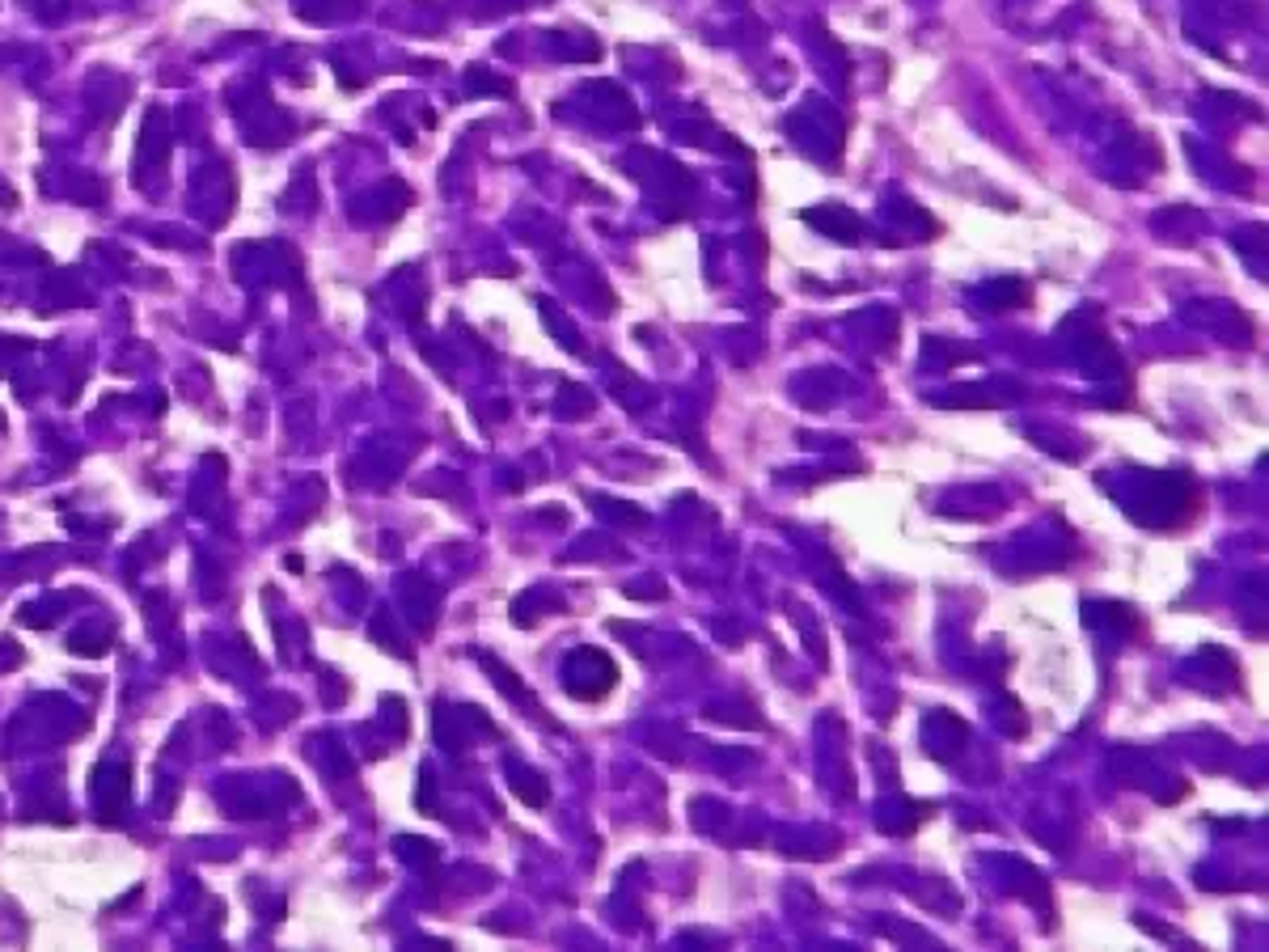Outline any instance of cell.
I'll list each match as a JSON object with an SVG mask.
<instances>
[{"instance_id":"6da1fadb","label":"cell","mask_w":1269,"mask_h":952,"mask_svg":"<svg viewBox=\"0 0 1269 952\" xmlns=\"http://www.w3.org/2000/svg\"><path fill=\"white\" fill-rule=\"evenodd\" d=\"M0 203H5V207H13V203H17V195H13L9 187H0Z\"/></svg>"}]
</instances>
